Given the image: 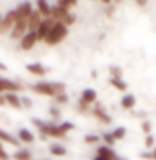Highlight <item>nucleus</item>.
<instances>
[{"label":"nucleus","mask_w":156,"mask_h":160,"mask_svg":"<svg viewBox=\"0 0 156 160\" xmlns=\"http://www.w3.org/2000/svg\"><path fill=\"white\" fill-rule=\"evenodd\" d=\"M6 104L15 108V109H22V98H20L18 93H6Z\"/></svg>","instance_id":"15"},{"label":"nucleus","mask_w":156,"mask_h":160,"mask_svg":"<svg viewBox=\"0 0 156 160\" xmlns=\"http://www.w3.org/2000/svg\"><path fill=\"white\" fill-rule=\"evenodd\" d=\"M49 153L55 155V157H66V155H67V149H66V146H62L58 142H53V144L49 146Z\"/></svg>","instance_id":"21"},{"label":"nucleus","mask_w":156,"mask_h":160,"mask_svg":"<svg viewBox=\"0 0 156 160\" xmlns=\"http://www.w3.org/2000/svg\"><path fill=\"white\" fill-rule=\"evenodd\" d=\"M31 91L38 93V95H44V97H56V95H62L66 93V84L64 82H35L29 86Z\"/></svg>","instance_id":"1"},{"label":"nucleus","mask_w":156,"mask_h":160,"mask_svg":"<svg viewBox=\"0 0 156 160\" xmlns=\"http://www.w3.org/2000/svg\"><path fill=\"white\" fill-rule=\"evenodd\" d=\"M55 102H56V104H60V106H64V104H67V102H69V97H67V93H62V95H56V97H55Z\"/></svg>","instance_id":"31"},{"label":"nucleus","mask_w":156,"mask_h":160,"mask_svg":"<svg viewBox=\"0 0 156 160\" xmlns=\"http://www.w3.org/2000/svg\"><path fill=\"white\" fill-rule=\"evenodd\" d=\"M6 69H7V66H6L4 62H0V71H6Z\"/></svg>","instance_id":"40"},{"label":"nucleus","mask_w":156,"mask_h":160,"mask_svg":"<svg viewBox=\"0 0 156 160\" xmlns=\"http://www.w3.org/2000/svg\"><path fill=\"white\" fill-rule=\"evenodd\" d=\"M0 142L11 144V146H15V148H18L20 146V140L17 138L15 135H11V133H7L6 129H2V128H0Z\"/></svg>","instance_id":"19"},{"label":"nucleus","mask_w":156,"mask_h":160,"mask_svg":"<svg viewBox=\"0 0 156 160\" xmlns=\"http://www.w3.org/2000/svg\"><path fill=\"white\" fill-rule=\"evenodd\" d=\"M31 124L38 129L40 133V140H46L47 138V122H44L42 118H37V117H33L31 118Z\"/></svg>","instance_id":"13"},{"label":"nucleus","mask_w":156,"mask_h":160,"mask_svg":"<svg viewBox=\"0 0 156 160\" xmlns=\"http://www.w3.org/2000/svg\"><path fill=\"white\" fill-rule=\"evenodd\" d=\"M98 140H100V135H85V137H84V142L89 144V146H91V144H96Z\"/></svg>","instance_id":"32"},{"label":"nucleus","mask_w":156,"mask_h":160,"mask_svg":"<svg viewBox=\"0 0 156 160\" xmlns=\"http://www.w3.org/2000/svg\"><path fill=\"white\" fill-rule=\"evenodd\" d=\"M96 97H98V93L93 89V88H85V89L80 93V100H84V102H85V104H89V106L96 102Z\"/></svg>","instance_id":"17"},{"label":"nucleus","mask_w":156,"mask_h":160,"mask_svg":"<svg viewBox=\"0 0 156 160\" xmlns=\"http://www.w3.org/2000/svg\"><path fill=\"white\" fill-rule=\"evenodd\" d=\"M0 160H9V155L6 153L4 146H2V142H0Z\"/></svg>","instance_id":"36"},{"label":"nucleus","mask_w":156,"mask_h":160,"mask_svg":"<svg viewBox=\"0 0 156 160\" xmlns=\"http://www.w3.org/2000/svg\"><path fill=\"white\" fill-rule=\"evenodd\" d=\"M0 106H7V104H6V97H4V95H0Z\"/></svg>","instance_id":"39"},{"label":"nucleus","mask_w":156,"mask_h":160,"mask_svg":"<svg viewBox=\"0 0 156 160\" xmlns=\"http://www.w3.org/2000/svg\"><path fill=\"white\" fill-rule=\"evenodd\" d=\"M151 128H153V126H151L149 120H144V122H142V131H144L145 135H151Z\"/></svg>","instance_id":"34"},{"label":"nucleus","mask_w":156,"mask_h":160,"mask_svg":"<svg viewBox=\"0 0 156 160\" xmlns=\"http://www.w3.org/2000/svg\"><path fill=\"white\" fill-rule=\"evenodd\" d=\"M145 146L147 148H153V146H154V137H153V135H147L145 137Z\"/></svg>","instance_id":"37"},{"label":"nucleus","mask_w":156,"mask_h":160,"mask_svg":"<svg viewBox=\"0 0 156 160\" xmlns=\"http://www.w3.org/2000/svg\"><path fill=\"white\" fill-rule=\"evenodd\" d=\"M151 153H153V160H156V148L153 151H151Z\"/></svg>","instance_id":"42"},{"label":"nucleus","mask_w":156,"mask_h":160,"mask_svg":"<svg viewBox=\"0 0 156 160\" xmlns=\"http://www.w3.org/2000/svg\"><path fill=\"white\" fill-rule=\"evenodd\" d=\"M26 68H27V71H29L31 75H35V77H44V75H46V73L49 71L47 68H46V66H42L40 62H33V64H27Z\"/></svg>","instance_id":"16"},{"label":"nucleus","mask_w":156,"mask_h":160,"mask_svg":"<svg viewBox=\"0 0 156 160\" xmlns=\"http://www.w3.org/2000/svg\"><path fill=\"white\" fill-rule=\"evenodd\" d=\"M37 42H38L37 33H35V31H27V35L20 40V48H22L24 51H29V49L35 48V44H37Z\"/></svg>","instance_id":"10"},{"label":"nucleus","mask_w":156,"mask_h":160,"mask_svg":"<svg viewBox=\"0 0 156 160\" xmlns=\"http://www.w3.org/2000/svg\"><path fill=\"white\" fill-rule=\"evenodd\" d=\"M27 20H17V24L13 26V29H11L9 37L13 40H22L26 35H27Z\"/></svg>","instance_id":"5"},{"label":"nucleus","mask_w":156,"mask_h":160,"mask_svg":"<svg viewBox=\"0 0 156 160\" xmlns=\"http://www.w3.org/2000/svg\"><path fill=\"white\" fill-rule=\"evenodd\" d=\"M53 26H55V20H53V18H44V20H42V24H40V28L37 29V38L46 42L49 31L53 29Z\"/></svg>","instance_id":"6"},{"label":"nucleus","mask_w":156,"mask_h":160,"mask_svg":"<svg viewBox=\"0 0 156 160\" xmlns=\"http://www.w3.org/2000/svg\"><path fill=\"white\" fill-rule=\"evenodd\" d=\"M60 6H62V8H64V9H67V11H71L73 9V8H76V0H60L58 2Z\"/></svg>","instance_id":"26"},{"label":"nucleus","mask_w":156,"mask_h":160,"mask_svg":"<svg viewBox=\"0 0 156 160\" xmlns=\"http://www.w3.org/2000/svg\"><path fill=\"white\" fill-rule=\"evenodd\" d=\"M67 33H69V28L64 26L62 22H55L53 29L49 31L47 38H46V44L47 46H58L64 42V38H67Z\"/></svg>","instance_id":"2"},{"label":"nucleus","mask_w":156,"mask_h":160,"mask_svg":"<svg viewBox=\"0 0 156 160\" xmlns=\"http://www.w3.org/2000/svg\"><path fill=\"white\" fill-rule=\"evenodd\" d=\"M109 82H111V86H113L115 89H118V91H127V84H125L122 78H111Z\"/></svg>","instance_id":"25"},{"label":"nucleus","mask_w":156,"mask_h":160,"mask_svg":"<svg viewBox=\"0 0 156 160\" xmlns=\"http://www.w3.org/2000/svg\"><path fill=\"white\" fill-rule=\"evenodd\" d=\"M24 89V86L20 82H15V80H9L6 77H0V93L6 91V93H20Z\"/></svg>","instance_id":"4"},{"label":"nucleus","mask_w":156,"mask_h":160,"mask_svg":"<svg viewBox=\"0 0 156 160\" xmlns=\"http://www.w3.org/2000/svg\"><path fill=\"white\" fill-rule=\"evenodd\" d=\"M91 113H93V117H95L100 124H105V126H109V124H111V117L107 115V111L104 109V106H102V104H96V106L93 108V111H91Z\"/></svg>","instance_id":"7"},{"label":"nucleus","mask_w":156,"mask_h":160,"mask_svg":"<svg viewBox=\"0 0 156 160\" xmlns=\"http://www.w3.org/2000/svg\"><path fill=\"white\" fill-rule=\"evenodd\" d=\"M115 157H116V153H115L113 148H109V146H100L98 151H96V157L93 160H115Z\"/></svg>","instance_id":"9"},{"label":"nucleus","mask_w":156,"mask_h":160,"mask_svg":"<svg viewBox=\"0 0 156 160\" xmlns=\"http://www.w3.org/2000/svg\"><path fill=\"white\" fill-rule=\"evenodd\" d=\"M20 98H22V108H27V109L33 108V100L29 97H20Z\"/></svg>","instance_id":"35"},{"label":"nucleus","mask_w":156,"mask_h":160,"mask_svg":"<svg viewBox=\"0 0 156 160\" xmlns=\"http://www.w3.org/2000/svg\"><path fill=\"white\" fill-rule=\"evenodd\" d=\"M60 128L66 131V133H69V131L75 129V124H73V122H69V120H66V122H62V124H60Z\"/></svg>","instance_id":"33"},{"label":"nucleus","mask_w":156,"mask_h":160,"mask_svg":"<svg viewBox=\"0 0 156 160\" xmlns=\"http://www.w3.org/2000/svg\"><path fill=\"white\" fill-rule=\"evenodd\" d=\"M15 11H17V20H27L29 15L35 11L33 9V2H22Z\"/></svg>","instance_id":"8"},{"label":"nucleus","mask_w":156,"mask_h":160,"mask_svg":"<svg viewBox=\"0 0 156 160\" xmlns=\"http://www.w3.org/2000/svg\"><path fill=\"white\" fill-rule=\"evenodd\" d=\"M0 22H2V15H0Z\"/></svg>","instance_id":"43"},{"label":"nucleus","mask_w":156,"mask_h":160,"mask_svg":"<svg viewBox=\"0 0 156 160\" xmlns=\"http://www.w3.org/2000/svg\"><path fill=\"white\" fill-rule=\"evenodd\" d=\"M75 22H76V17H75V13H67V15H66V18L62 20V24H64V26H73V24H75Z\"/></svg>","instance_id":"29"},{"label":"nucleus","mask_w":156,"mask_h":160,"mask_svg":"<svg viewBox=\"0 0 156 160\" xmlns=\"http://www.w3.org/2000/svg\"><path fill=\"white\" fill-rule=\"evenodd\" d=\"M120 106L124 108V109H133L134 106H136V97L134 95H124L122 97V100H120Z\"/></svg>","instance_id":"20"},{"label":"nucleus","mask_w":156,"mask_h":160,"mask_svg":"<svg viewBox=\"0 0 156 160\" xmlns=\"http://www.w3.org/2000/svg\"><path fill=\"white\" fill-rule=\"evenodd\" d=\"M17 138H18L20 142H24V144H33V142H35V133L29 131L27 128H20Z\"/></svg>","instance_id":"18"},{"label":"nucleus","mask_w":156,"mask_h":160,"mask_svg":"<svg viewBox=\"0 0 156 160\" xmlns=\"http://www.w3.org/2000/svg\"><path fill=\"white\" fill-rule=\"evenodd\" d=\"M89 111H93L91 109V106L85 104L84 100H78V113H80V115H85V113H89Z\"/></svg>","instance_id":"27"},{"label":"nucleus","mask_w":156,"mask_h":160,"mask_svg":"<svg viewBox=\"0 0 156 160\" xmlns=\"http://www.w3.org/2000/svg\"><path fill=\"white\" fill-rule=\"evenodd\" d=\"M142 158H151L153 160V153H142Z\"/></svg>","instance_id":"38"},{"label":"nucleus","mask_w":156,"mask_h":160,"mask_svg":"<svg viewBox=\"0 0 156 160\" xmlns=\"http://www.w3.org/2000/svg\"><path fill=\"white\" fill-rule=\"evenodd\" d=\"M15 24H17V11L9 9L4 17H2V22H0V35L11 33V29H13Z\"/></svg>","instance_id":"3"},{"label":"nucleus","mask_w":156,"mask_h":160,"mask_svg":"<svg viewBox=\"0 0 156 160\" xmlns=\"http://www.w3.org/2000/svg\"><path fill=\"white\" fill-rule=\"evenodd\" d=\"M115 160H127V158H124L122 155H116V157H115Z\"/></svg>","instance_id":"41"},{"label":"nucleus","mask_w":156,"mask_h":160,"mask_svg":"<svg viewBox=\"0 0 156 160\" xmlns=\"http://www.w3.org/2000/svg\"><path fill=\"white\" fill-rule=\"evenodd\" d=\"M109 73H111V78H122V68H118V66H111Z\"/></svg>","instance_id":"28"},{"label":"nucleus","mask_w":156,"mask_h":160,"mask_svg":"<svg viewBox=\"0 0 156 160\" xmlns=\"http://www.w3.org/2000/svg\"><path fill=\"white\" fill-rule=\"evenodd\" d=\"M111 135L115 137V140H124L127 135V129L124 126H118V128H115V131H111Z\"/></svg>","instance_id":"23"},{"label":"nucleus","mask_w":156,"mask_h":160,"mask_svg":"<svg viewBox=\"0 0 156 160\" xmlns=\"http://www.w3.org/2000/svg\"><path fill=\"white\" fill-rule=\"evenodd\" d=\"M42 20H44V18H42V15H40L37 9H35V11L29 15V18H27V29L37 33V29H38L40 24H42Z\"/></svg>","instance_id":"12"},{"label":"nucleus","mask_w":156,"mask_h":160,"mask_svg":"<svg viewBox=\"0 0 156 160\" xmlns=\"http://www.w3.org/2000/svg\"><path fill=\"white\" fill-rule=\"evenodd\" d=\"M49 117H51V120L56 124V122H60V118H62V111H60L56 106H51V108H49Z\"/></svg>","instance_id":"24"},{"label":"nucleus","mask_w":156,"mask_h":160,"mask_svg":"<svg viewBox=\"0 0 156 160\" xmlns=\"http://www.w3.org/2000/svg\"><path fill=\"white\" fill-rule=\"evenodd\" d=\"M37 11L42 15V18H51V13H53V6L46 2V0H38L37 2Z\"/></svg>","instance_id":"14"},{"label":"nucleus","mask_w":156,"mask_h":160,"mask_svg":"<svg viewBox=\"0 0 156 160\" xmlns=\"http://www.w3.org/2000/svg\"><path fill=\"white\" fill-rule=\"evenodd\" d=\"M66 131L60 128V124H55V122H47V137H53V138H66Z\"/></svg>","instance_id":"11"},{"label":"nucleus","mask_w":156,"mask_h":160,"mask_svg":"<svg viewBox=\"0 0 156 160\" xmlns=\"http://www.w3.org/2000/svg\"><path fill=\"white\" fill-rule=\"evenodd\" d=\"M31 155H33V153H31L27 148H18L17 153L13 155V158H15V160H33V158H31Z\"/></svg>","instance_id":"22"},{"label":"nucleus","mask_w":156,"mask_h":160,"mask_svg":"<svg viewBox=\"0 0 156 160\" xmlns=\"http://www.w3.org/2000/svg\"><path fill=\"white\" fill-rule=\"evenodd\" d=\"M102 140L105 142V146H109V148H111V146L116 142V140H115V137H113L111 133H104V135H102Z\"/></svg>","instance_id":"30"}]
</instances>
